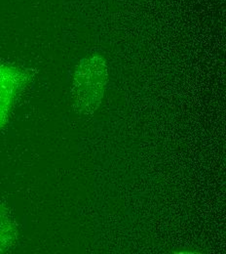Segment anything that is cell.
Returning <instances> with one entry per match:
<instances>
[{"label": "cell", "instance_id": "6da1fadb", "mask_svg": "<svg viewBox=\"0 0 226 254\" xmlns=\"http://www.w3.org/2000/svg\"><path fill=\"white\" fill-rule=\"evenodd\" d=\"M108 80L106 61L99 55L85 58L75 68L71 86L74 108L83 116H92L99 108Z\"/></svg>", "mask_w": 226, "mask_h": 254}, {"label": "cell", "instance_id": "7a4b0ae2", "mask_svg": "<svg viewBox=\"0 0 226 254\" xmlns=\"http://www.w3.org/2000/svg\"><path fill=\"white\" fill-rule=\"evenodd\" d=\"M28 80L29 74L26 70L0 64V130L7 124L13 105Z\"/></svg>", "mask_w": 226, "mask_h": 254}, {"label": "cell", "instance_id": "3957f363", "mask_svg": "<svg viewBox=\"0 0 226 254\" xmlns=\"http://www.w3.org/2000/svg\"><path fill=\"white\" fill-rule=\"evenodd\" d=\"M18 231L10 214L0 206V254L10 251L16 244Z\"/></svg>", "mask_w": 226, "mask_h": 254}]
</instances>
